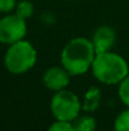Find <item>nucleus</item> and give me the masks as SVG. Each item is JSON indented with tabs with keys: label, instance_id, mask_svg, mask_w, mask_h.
Masks as SVG:
<instances>
[{
	"label": "nucleus",
	"instance_id": "nucleus-1",
	"mask_svg": "<svg viewBox=\"0 0 129 131\" xmlns=\"http://www.w3.org/2000/svg\"><path fill=\"white\" fill-rule=\"evenodd\" d=\"M96 51L91 40L85 37L72 38L61 52V64L71 77L85 74L91 69Z\"/></svg>",
	"mask_w": 129,
	"mask_h": 131
},
{
	"label": "nucleus",
	"instance_id": "nucleus-2",
	"mask_svg": "<svg viewBox=\"0 0 129 131\" xmlns=\"http://www.w3.org/2000/svg\"><path fill=\"white\" fill-rule=\"evenodd\" d=\"M91 70L94 77L104 84H119L129 74L125 59L111 51L96 53Z\"/></svg>",
	"mask_w": 129,
	"mask_h": 131
},
{
	"label": "nucleus",
	"instance_id": "nucleus-3",
	"mask_svg": "<svg viewBox=\"0 0 129 131\" xmlns=\"http://www.w3.org/2000/svg\"><path fill=\"white\" fill-rule=\"evenodd\" d=\"M37 62V51L33 45L20 40L9 45L4 56L5 68L13 74H23L31 70Z\"/></svg>",
	"mask_w": 129,
	"mask_h": 131
},
{
	"label": "nucleus",
	"instance_id": "nucleus-4",
	"mask_svg": "<svg viewBox=\"0 0 129 131\" xmlns=\"http://www.w3.org/2000/svg\"><path fill=\"white\" fill-rule=\"evenodd\" d=\"M81 103L79 97L67 89L56 92L51 101V111L56 120L72 122L80 113Z\"/></svg>",
	"mask_w": 129,
	"mask_h": 131
},
{
	"label": "nucleus",
	"instance_id": "nucleus-5",
	"mask_svg": "<svg viewBox=\"0 0 129 131\" xmlns=\"http://www.w3.org/2000/svg\"><path fill=\"white\" fill-rule=\"evenodd\" d=\"M27 35L25 19L17 14H8L0 19V42L5 45L15 43L24 40Z\"/></svg>",
	"mask_w": 129,
	"mask_h": 131
},
{
	"label": "nucleus",
	"instance_id": "nucleus-6",
	"mask_svg": "<svg viewBox=\"0 0 129 131\" xmlns=\"http://www.w3.org/2000/svg\"><path fill=\"white\" fill-rule=\"evenodd\" d=\"M70 73L62 66H52L47 69L43 74V83L44 85L54 92L66 89L70 84Z\"/></svg>",
	"mask_w": 129,
	"mask_h": 131
},
{
	"label": "nucleus",
	"instance_id": "nucleus-7",
	"mask_svg": "<svg viewBox=\"0 0 129 131\" xmlns=\"http://www.w3.org/2000/svg\"><path fill=\"white\" fill-rule=\"evenodd\" d=\"M91 42L94 45V48H95L96 53L108 52L114 46L115 31L109 26H101L94 32Z\"/></svg>",
	"mask_w": 129,
	"mask_h": 131
},
{
	"label": "nucleus",
	"instance_id": "nucleus-8",
	"mask_svg": "<svg viewBox=\"0 0 129 131\" xmlns=\"http://www.w3.org/2000/svg\"><path fill=\"white\" fill-rule=\"evenodd\" d=\"M75 131H95L96 129V121L91 116H77L72 121Z\"/></svg>",
	"mask_w": 129,
	"mask_h": 131
},
{
	"label": "nucleus",
	"instance_id": "nucleus-9",
	"mask_svg": "<svg viewBox=\"0 0 129 131\" xmlns=\"http://www.w3.org/2000/svg\"><path fill=\"white\" fill-rule=\"evenodd\" d=\"M34 13V6L33 4L29 1V0H22L19 3H17V6H15V14L19 15L20 18L23 19H29Z\"/></svg>",
	"mask_w": 129,
	"mask_h": 131
},
{
	"label": "nucleus",
	"instance_id": "nucleus-10",
	"mask_svg": "<svg viewBox=\"0 0 129 131\" xmlns=\"http://www.w3.org/2000/svg\"><path fill=\"white\" fill-rule=\"evenodd\" d=\"M99 101H100V92L96 88H91L87 92V94H86L84 110H86V111H94L97 107Z\"/></svg>",
	"mask_w": 129,
	"mask_h": 131
},
{
	"label": "nucleus",
	"instance_id": "nucleus-11",
	"mask_svg": "<svg viewBox=\"0 0 129 131\" xmlns=\"http://www.w3.org/2000/svg\"><path fill=\"white\" fill-rule=\"evenodd\" d=\"M115 131H129V107L128 110L120 112L114 121Z\"/></svg>",
	"mask_w": 129,
	"mask_h": 131
},
{
	"label": "nucleus",
	"instance_id": "nucleus-12",
	"mask_svg": "<svg viewBox=\"0 0 129 131\" xmlns=\"http://www.w3.org/2000/svg\"><path fill=\"white\" fill-rule=\"evenodd\" d=\"M118 94H119V98L122 99V102L127 107H129V74L119 83Z\"/></svg>",
	"mask_w": 129,
	"mask_h": 131
},
{
	"label": "nucleus",
	"instance_id": "nucleus-13",
	"mask_svg": "<svg viewBox=\"0 0 129 131\" xmlns=\"http://www.w3.org/2000/svg\"><path fill=\"white\" fill-rule=\"evenodd\" d=\"M47 131H75L72 122L70 121H60L56 120V122H53Z\"/></svg>",
	"mask_w": 129,
	"mask_h": 131
},
{
	"label": "nucleus",
	"instance_id": "nucleus-14",
	"mask_svg": "<svg viewBox=\"0 0 129 131\" xmlns=\"http://www.w3.org/2000/svg\"><path fill=\"white\" fill-rule=\"evenodd\" d=\"M17 6V0H0V13H9Z\"/></svg>",
	"mask_w": 129,
	"mask_h": 131
}]
</instances>
